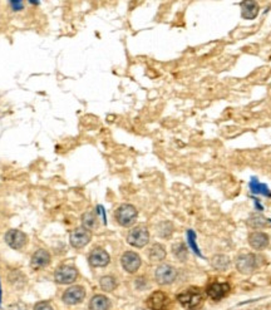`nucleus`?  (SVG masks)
Listing matches in <instances>:
<instances>
[{
	"label": "nucleus",
	"instance_id": "f257e3e1",
	"mask_svg": "<svg viewBox=\"0 0 271 310\" xmlns=\"http://www.w3.org/2000/svg\"><path fill=\"white\" fill-rule=\"evenodd\" d=\"M177 300H179L180 304L183 308H186V309L195 310L203 304L205 295H203L201 289L188 288L180 294L179 297H177Z\"/></svg>",
	"mask_w": 271,
	"mask_h": 310
},
{
	"label": "nucleus",
	"instance_id": "f03ea898",
	"mask_svg": "<svg viewBox=\"0 0 271 310\" xmlns=\"http://www.w3.org/2000/svg\"><path fill=\"white\" fill-rule=\"evenodd\" d=\"M114 216H116L117 222L120 223V225L125 226V227H128V226L135 223L136 219H137V216H138V212H137L136 207L132 206V205L123 204L116 210Z\"/></svg>",
	"mask_w": 271,
	"mask_h": 310
},
{
	"label": "nucleus",
	"instance_id": "7ed1b4c3",
	"mask_svg": "<svg viewBox=\"0 0 271 310\" xmlns=\"http://www.w3.org/2000/svg\"><path fill=\"white\" fill-rule=\"evenodd\" d=\"M147 307L149 310H168L171 307V299L163 291H155L147 299Z\"/></svg>",
	"mask_w": 271,
	"mask_h": 310
},
{
	"label": "nucleus",
	"instance_id": "20e7f679",
	"mask_svg": "<svg viewBox=\"0 0 271 310\" xmlns=\"http://www.w3.org/2000/svg\"><path fill=\"white\" fill-rule=\"evenodd\" d=\"M128 244L135 248H143L149 241V232L144 226L132 228L127 236Z\"/></svg>",
	"mask_w": 271,
	"mask_h": 310
},
{
	"label": "nucleus",
	"instance_id": "39448f33",
	"mask_svg": "<svg viewBox=\"0 0 271 310\" xmlns=\"http://www.w3.org/2000/svg\"><path fill=\"white\" fill-rule=\"evenodd\" d=\"M78 277V270L71 265H62L54 272V279L58 284H72Z\"/></svg>",
	"mask_w": 271,
	"mask_h": 310
},
{
	"label": "nucleus",
	"instance_id": "423d86ee",
	"mask_svg": "<svg viewBox=\"0 0 271 310\" xmlns=\"http://www.w3.org/2000/svg\"><path fill=\"white\" fill-rule=\"evenodd\" d=\"M258 256L254 254H244V255L239 256L236 261V267L241 274H251L252 271L258 269Z\"/></svg>",
	"mask_w": 271,
	"mask_h": 310
},
{
	"label": "nucleus",
	"instance_id": "0eeeda50",
	"mask_svg": "<svg viewBox=\"0 0 271 310\" xmlns=\"http://www.w3.org/2000/svg\"><path fill=\"white\" fill-rule=\"evenodd\" d=\"M156 281L161 285H168V284H172L177 277V271L174 266L167 264L160 265V266L156 269L155 272Z\"/></svg>",
	"mask_w": 271,
	"mask_h": 310
},
{
	"label": "nucleus",
	"instance_id": "6e6552de",
	"mask_svg": "<svg viewBox=\"0 0 271 310\" xmlns=\"http://www.w3.org/2000/svg\"><path fill=\"white\" fill-rule=\"evenodd\" d=\"M90 239H92V234H90V230L84 227L74 228L71 232V236H69V241H71V245L74 249L84 248L86 245L90 244Z\"/></svg>",
	"mask_w": 271,
	"mask_h": 310
},
{
	"label": "nucleus",
	"instance_id": "1a4fd4ad",
	"mask_svg": "<svg viewBox=\"0 0 271 310\" xmlns=\"http://www.w3.org/2000/svg\"><path fill=\"white\" fill-rule=\"evenodd\" d=\"M4 239H5L6 244H8L11 249H14V250H20V249H23L28 241L27 235L23 231H20V230H15V228L9 230L5 234V237H4Z\"/></svg>",
	"mask_w": 271,
	"mask_h": 310
},
{
	"label": "nucleus",
	"instance_id": "9d476101",
	"mask_svg": "<svg viewBox=\"0 0 271 310\" xmlns=\"http://www.w3.org/2000/svg\"><path fill=\"white\" fill-rule=\"evenodd\" d=\"M121 263H122V266L126 271L130 272V274H135L141 267L142 260L137 253H135V251H127V253L123 254Z\"/></svg>",
	"mask_w": 271,
	"mask_h": 310
},
{
	"label": "nucleus",
	"instance_id": "9b49d317",
	"mask_svg": "<svg viewBox=\"0 0 271 310\" xmlns=\"http://www.w3.org/2000/svg\"><path fill=\"white\" fill-rule=\"evenodd\" d=\"M231 288L227 283H211L207 285L206 293L212 300H221L230 293Z\"/></svg>",
	"mask_w": 271,
	"mask_h": 310
},
{
	"label": "nucleus",
	"instance_id": "f8f14e48",
	"mask_svg": "<svg viewBox=\"0 0 271 310\" xmlns=\"http://www.w3.org/2000/svg\"><path fill=\"white\" fill-rule=\"evenodd\" d=\"M84 297H86V290L82 286H72V288L67 289L63 294V302L65 304L76 305L81 303L84 299Z\"/></svg>",
	"mask_w": 271,
	"mask_h": 310
},
{
	"label": "nucleus",
	"instance_id": "ddd939ff",
	"mask_svg": "<svg viewBox=\"0 0 271 310\" xmlns=\"http://www.w3.org/2000/svg\"><path fill=\"white\" fill-rule=\"evenodd\" d=\"M90 264L94 267H104L109 264L111 258H109L108 253L103 249H94L92 253L90 254Z\"/></svg>",
	"mask_w": 271,
	"mask_h": 310
},
{
	"label": "nucleus",
	"instance_id": "4468645a",
	"mask_svg": "<svg viewBox=\"0 0 271 310\" xmlns=\"http://www.w3.org/2000/svg\"><path fill=\"white\" fill-rule=\"evenodd\" d=\"M50 263V254L44 249H39L36 253L33 254L32 260H30V265L34 270H39L45 267Z\"/></svg>",
	"mask_w": 271,
	"mask_h": 310
},
{
	"label": "nucleus",
	"instance_id": "2eb2a0df",
	"mask_svg": "<svg viewBox=\"0 0 271 310\" xmlns=\"http://www.w3.org/2000/svg\"><path fill=\"white\" fill-rule=\"evenodd\" d=\"M249 244L255 250H263L269 245V236L265 232H252L249 236Z\"/></svg>",
	"mask_w": 271,
	"mask_h": 310
},
{
	"label": "nucleus",
	"instance_id": "dca6fc26",
	"mask_svg": "<svg viewBox=\"0 0 271 310\" xmlns=\"http://www.w3.org/2000/svg\"><path fill=\"white\" fill-rule=\"evenodd\" d=\"M259 14V4L256 1H244L241 4V15L244 19H255Z\"/></svg>",
	"mask_w": 271,
	"mask_h": 310
},
{
	"label": "nucleus",
	"instance_id": "f3484780",
	"mask_svg": "<svg viewBox=\"0 0 271 310\" xmlns=\"http://www.w3.org/2000/svg\"><path fill=\"white\" fill-rule=\"evenodd\" d=\"M111 302L104 295H95L90 303V310H109Z\"/></svg>",
	"mask_w": 271,
	"mask_h": 310
},
{
	"label": "nucleus",
	"instance_id": "a211bd4d",
	"mask_svg": "<svg viewBox=\"0 0 271 310\" xmlns=\"http://www.w3.org/2000/svg\"><path fill=\"white\" fill-rule=\"evenodd\" d=\"M148 258L151 261H162L166 258V249L161 244H155L149 249Z\"/></svg>",
	"mask_w": 271,
	"mask_h": 310
},
{
	"label": "nucleus",
	"instance_id": "6ab92c4d",
	"mask_svg": "<svg viewBox=\"0 0 271 310\" xmlns=\"http://www.w3.org/2000/svg\"><path fill=\"white\" fill-rule=\"evenodd\" d=\"M98 219L93 211L86 212L83 216H82V223H83V227L87 228V230H93V228L97 226Z\"/></svg>",
	"mask_w": 271,
	"mask_h": 310
},
{
	"label": "nucleus",
	"instance_id": "aec40b11",
	"mask_svg": "<svg viewBox=\"0 0 271 310\" xmlns=\"http://www.w3.org/2000/svg\"><path fill=\"white\" fill-rule=\"evenodd\" d=\"M228 264H230V260H228L227 256L225 255H216L212 259V266L216 270L227 269Z\"/></svg>",
	"mask_w": 271,
	"mask_h": 310
},
{
	"label": "nucleus",
	"instance_id": "412c9836",
	"mask_svg": "<svg viewBox=\"0 0 271 310\" xmlns=\"http://www.w3.org/2000/svg\"><path fill=\"white\" fill-rule=\"evenodd\" d=\"M250 187H251L252 192L261 193V195H265V196H271V192L269 191L268 186L260 183L256 178H252V181L250 182Z\"/></svg>",
	"mask_w": 271,
	"mask_h": 310
},
{
	"label": "nucleus",
	"instance_id": "4be33fe9",
	"mask_svg": "<svg viewBox=\"0 0 271 310\" xmlns=\"http://www.w3.org/2000/svg\"><path fill=\"white\" fill-rule=\"evenodd\" d=\"M100 288L104 291H113L117 288V281L113 276H103L99 281Z\"/></svg>",
	"mask_w": 271,
	"mask_h": 310
},
{
	"label": "nucleus",
	"instance_id": "5701e85b",
	"mask_svg": "<svg viewBox=\"0 0 271 310\" xmlns=\"http://www.w3.org/2000/svg\"><path fill=\"white\" fill-rule=\"evenodd\" d=\"M172 251H174L175 256L181 261H183L184 259H186V256H187V250H186V248H184V245H182V244L174 245V250Z\"/></svg>",
	"mask_w": 271,
	"mask_h": 310
},
{
	"label": "nucleus",
	"instance_id": "b1692460",
	"mask_svg": "<svg viewBox=\"0 0 271 310\" xmlns=\"http://www.w3.org/2000/svg\"><path fill=\"white\" fill-rule=\"evenodd\" d=\"M187 237H188V244H190V246L192 248V250L195 251L197 255H201L200 251H198V248H197V245H196V235L193 231H188L187 232Z\"/></svg>",
	"mask_w": 271,
	"mask_h": 310
},
{
	"label": "nucleus",
	"instance_id": "393cba45",
	"mask_svg": "<svg viewBox=\"0 0 271 310\" xmlns=\"http://www.w3.org/2000/svg\"><path fill=\"white\" fill-rule=\"evenodd\" d=\"M9 5H10L11 10L14 11H20L24 9V1H22V0H15V1H9Z\"/></svg>",
	"mask_w": 271,
	"mask_h": 310
},
{
	"label": "nucleus",
	"instance_id": "a878e982",
	"mask_svg": "<svg viewBox=\"0 0 271 310\" xmlns=\"http://www.w3.org/2000/svg\"><path fill=\"white\" fill-rule=\"evenodd\" d=\"M34 310H53L52 305L46 302H41L34 307Z\"/></svg>",
	"mask_w": 271,
	"mask_h": 310
},
{
	"label": "nucleus",
	"instance_id": "bb28decb",
	"mask_svg": "<svg viewBox=\"0 0 271 310\" xmlns=\"http://www.w3.org/2000/svg\"><path fill=\"white\" fill-rule=\"evenodd\" d=\"M1 297H3V291H1V283H0V307H1Z\"/></svg>",
	"mask_w": 271,
	"mask_h": 310
}]
</instances>
